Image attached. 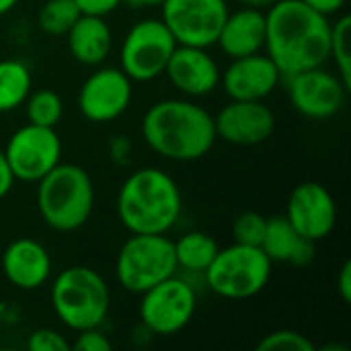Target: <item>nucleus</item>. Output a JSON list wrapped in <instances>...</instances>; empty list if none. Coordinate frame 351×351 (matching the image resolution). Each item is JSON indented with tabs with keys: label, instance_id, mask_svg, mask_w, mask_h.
<instances>
[{
	"label": "nucleus",
	"instance_id": "nucleus-5",
	"mask_svg": "<svg viewBox=\"0 0 351 351\" xmlns=\"http://www.w3.org/2000/svg\"><path fill=\"white\" fill-rule=\"evenodd\" d=\"M51 308L70 331L101 327L111 308V292L99 271L72 265L62 269L51 284Z\"/></svg>",
	"mask_w": 351,
	"mask_h": 351
},
{
	"label": "nucleus",
	"instance_id": "nucleus-29",
	"mask_svg": "<svg viewBox=\"0 0 351 351\" xmlns=\"http://www.w3.org/2000/svg\"><path fill=\"white\" fill-rule=\"evenodd\" d=\"M29 351H68L70 341L56 329H37L27 339Z\"/></svg>",
	"mask_w": 351,
	"mask_h": 351
},
{
	"label": "nucleus",
	"instance_id": "nucleus-11",
	"mask_svg": "<svg viewBox=\"0 0 351 351\" xmlns=\"http://www.w3.org/2000/svg\"><path fill=\"white\" fill-rule=\"evenodd\" d=\"M4 156L14 181L37 183L62 162V140L56 128H43L27 121L8 138Z\"/></svg>",
	"mask_w": 351,
	"mask_h": 351
},
{
	"label": "nucleus",
	"instance_id": "nucleus-12",
	"mask_svg": "<svg viewBox=\"0 0 351 351\" xmlns=\"http://www.w3.org/2000/svg\"><path fill=\"white\" fill-rule=\"evenodd\" d=\"M134 97V82L113 66H99L78 90V111L90 123H109L121 117Z\"/></svg>",
	"mask_w": 351,
	"mask_h": 351
},
{
	"label": "nucleus",
	"instance_id": "nucleus-15",
	"mask_svg": "<svg viewBox=\"0 0 351 351\" xmlns=\"http://www.w3.org/2000/svg\"><path fill=\"white\" fill-rule=\"evenodd\" d=\"M216 138L232 146H257L271 138L276 115L265 101H232L214 117Z\"/></svg>",
	"mask_w": 351,
	"mask_h": 351
},
{
	"label": "nucleus",
	"instance_id": "nucleus-10",
	"mask_svg": "<svg viewBox=\"0 0 351 351\" xmlns=\"http://www.w3.org/2000/svg\"><path fill=\"white\" fill-rule=\"evenodd\" d=\"M228 12L226 0H165L160 4V21L177 45H216Z\"/></svg>",
	"mask_w": 351,
	"mask_h": 351
},
{
	"label": "nucleus",
	"instance_id": "nucleus-1",
	"mask_svg": "<svg viewBox=\"0 0 351 351\" xmlns=\"http://www.w3.org/2000/svg\"><path fill=\"white\" fill-rule=\"evenodd\" d=\"M331 21L302 0H276L265 12V53L282 76L325 66Z\"/></svg>",
	"mask_w": 351,
	"mask_h": 351
},
{
	"label": "nucleus",
	"instance_id": "nucleus-2",
	"mask_svg": "<svg viewBox=\"0 0 351 351\" xmlns=\"http://www.w3.org/2000/svg\"><path fill=\"white\" fill-rule=\"evenodd\" d=\"M146 146L175 162L204 158L216 144L214 115L189 99H162L148 107L142 117Z\"/></svg>",
	"mask_w": 351,
	"mask_h": 351
},
{
	"label": "nucleus",
	"instance_id": "nucleus-17",
	"mask_svg": "<svg viewBox=\"0 0 351 351\" xmlns=\"http://www.w3.org/2000/svg\"><path fill=\"white\" fill-rule=\"evenodd\" d=\"M171 84L185 97L197 99L212 95L220 84V66L208 53V47L177 45L165 68Z\"/></svg>",
	"mask_w": 351,
	"mask_h": 351
},
{
	"label": "nucleus",
	"instance_id": "nucleus-7",
	"mask_svg": "<svg viewBox=\"0 0 351 351\" xmlns=\"http://www.w3.org/2000/svg\"><path fill=\"white\" fill-rule=\"evenodd\" d=\"M177 271L175 247L167 234H132L115 259V278L132 294H142Z\"/></svg>",
	"mask_w": 351,
	"mask_h": 351
},
{
	"label": "nucleus",
	"instance_id": "nucleus-32",
	"mask_svg": "<svg viewBox=\"0 0 351 351\" xmlns=\"http://www.w3.org/2000/svg\"><path fill=\"white\" fill-rule=\"evenodd\" d=\"M109 152H111V158L125 167L130 162V154H132V142L125 138V136H115V140L109 144Z\"/></svg>",
	"mask_w": 351,
	"mask_h": 351
},
{
	"label": "nucleus",
	"instance_id": "nucleus-22",
	"mask_svg": "<svg viewBox=\"0 0 351 351\" xmlns=\"http://www.w3.org/2000/svg\"><path fill=\"white\" fill-rule=\"evenodd\" d=\"M177 269L187 274H204L218 253V243L214 237L202 230H189L173 241Z\"/></svg>",
	"mask_w": 351,
	"mask_h": 351
},
{
	"label": "nucleus",
	"instance_id": "nucleus-23",
	"mask_svg": "<svg viewBox=\"0 0 351 351\" xmlns=\"http://www.w3.org/2000/svg\"><path fill=\"white\" fill-rule=\"evenodd\" d=\"M33 90V76L21 60H0V113L19 109Z\"/></svg>",
	"mask_w": 351,
	"mask_h": 351
},
{
	"label": "nucleus",
	"instance_id": "nucleus-8",
	"mask_svg": "<svg viewBox=\"0 0 351 351\" xmlns=\"http://www.w3.org/2000/svg\"><path fill=\"white\" fill-rule=\"evenodd\" d=\"M175 47L177 41L160 19H142L130 27L121 41V70L132 82H150L165 74Z\"/></svg>",
	"mask_w": 351,
	"mask_h": 351
},
{
	"label": "nucleus",
	"instance_id": "nucleus-18",
	"mask_svg": "<svg viewBox=\"0 0 351 351\" xmlns=\"http://www.w3.org/2000/svg\"><path fill=\"white\" fill-rule=\"evenodd\" d=\"M2 274L19 290H37L51 276V257L39 241L23 237L4 249Z\"/></svg>",
	"mask_w": 351,
	"mask_h": 351
},
{
	"label": "nucleus",
	"instance_id": "nucleus-26",
	"mask_svg": "<svg viewBox=\"0 0 351 351\" xmlns=\"http://www.w3.org/2000/svg\"><path fill=\"white\" fill-rule=\"evenodd\" d=\"M80 8L76 6L74 0H45L43 6L39 8V27L53 37L66 35L70 27L78 21Z\"/></svg>",
	"mask_w": 351,
	"mask_h": 351
},
{
	"label": "nucleus",
	"instance_id": "nucleus-37",
	"mask_svg": "<svg viewBox=\"0 0 351 351\" xmlns=\"http://www.w3.org/2000/svg\"><path fill=\"white\" fill-rule=\"evenodd\" d=\"M241 6H251V8H267V6H271L276 0H237Z\"/></svg>",
	"mask_w": 351,
	"mask_h": 351
},
{
	"label": "nucleus",
	"instance_id": "nucleus-36",
	"mask_svg": "<svg viewBox=\"0 0 351 351\" xmlns=\"http://www.w3.org/2000/svg\"><path fill=\"white\" fill-rule=\"evenodd\" d=\"M165 0H123V4H128L130 8H152V6H160Z\"/></svg>",
	"mask_w": 351,
	"mask_h": 351
},
{
	"label": "nucleus",
	"instance_id": "nucleus-31",
	"mask_svg": "<svg viewBox=\"0 0 351 351\" xmlns=\"http://www.w3.org/2000/svg\"><path fill=\"white\" fill-rule=\"evenodd\" d=\"M74 2L82 14H97V16H107L123 4V0H74Z\"/></svg>",
	"mask_w": 351,
	"mask_h": 351
},
{
	"label": "nucleus",
	"instance_id": "nucleus-33",
	"mask_svg": "<svg viewBox=\"0 0 351 351\" xmlns=\"http://www.w3.org/2000/svg\"><path fill=\"white\" fill-rule=\"evenodd\" d=\"M337 292L346 304H351V261L348 259L337 276Z\"/></svg>",
	"mask_w": 351,
	"mask_h": 351
},
{
	"label": "nucleus",
	"instance_id": "nucleus-21",
	"mask_svg": "<svg viewBox=\"0 0 351 351\" xmlns=\"http://www.w3.org/2000/svg\"><path fill=\"white\" fill-rule=\"evenodd\" d=\"M263 253L278 263H290V265H306L315 257V243L306 241L290 222L286 216H274L267 218L265 234L259 245Z\"/></svg>",
	"mask_w": 351,
	"mask_h": 351
},
{
	"label": "nucleus",
	"instance_id": "nucleus-9",
	"mask_svg": "<svg viewBox=\"0 0 351 351\" xmlns=\"http://www.w3.org/2000/svg\"><path fill=\"white\" fill-rule=\"evenodd\" d=\"M140 321L150 335L171 337L183 331L197 308L193 286L177 274L140 294Z\"/></svg>",
	"mask_w": 351,
	"mask_h": 351
},
{
	"label": "nucleus",
	"instance_id": "nucleus-3",
	"mask_svg": "<svg viewBox=\"0 0 351 351\" xmlns=\"http://www.w3.org/2000/svg\"><path fill=\"white\" fill-rule=\"evenodd\" d=\"M115 208L119 222L132 234H167L181 216L183 197L167 171L144 167L121 183Z\"/></svg>",
	"mask_w": 351,
	"mask_h": 351
},
{
	"label": "nucleus",
	"instance_id": "nucleus-30",
	"mask_svg": "<svg viewBox=\"0 0 351 351\" xmlns=\"http://www.w3.org/2000/svg\"><path fill=\"white\" fill-rule=\"evenodd\" d=\"M70 348H74L76 351H113V343L101 331V327H90V329L78 331V337Z\"/></svg>",
	"mask_w": 351,
	"mask_h": 351
},
{
	"label": "nucleus",
	"instance_id": "nucleus-24",
	"mask_svg": "<svg viewBox=\"0 0 351 351\" xmlns=\"http://www.w3.org/2000/svg\"><path fill=\"white\" fill-rule=\"evenodd\" d=\"M25 113L27 121L43 128H56L64 115V101L51 88H37L31 90L25 99Z\"/></svg>",
	"mask_w": 351,
	"mask_h": 351
},
{
	"label": "nucleus",
	"instance_id": "nucleus-20",
	"mask_svg": "<svg viewBox=\"0 0 351 351\" xmlns=\"http://www.w3.org/2000/svg\"><path fill=\"white\" fill-rule=\"evenodd\" d=\"M72 58L82 66H101L113 47V33L105 16L80 14L66 33Z\"/></svg>",
	"mask_w": 351,
	"mask_h": 351
},
{
	"label": "nucleus",
	"instance_id": "nucleus-4",
	"mask_svg": "<svg viewBox=\"0 0 351 351\" xmlns=\"http://www.w3.org/2000/svg\"><path fill=\"white\" fill-rule=\"evenodd\" d=\"M95 208V185L90 175L72 162L56 165L37 181V210L56 232L82 228Z\"/></svg>",
	"mask_w": 351,
	"mask_h": 351
},
{
	"label": "nucleus",
	"instance_id": "nucleus-35",
	"mask_svg": "<svg viewBox=\"0 0 351 351\" xmlns=\"http://www.w3.org/2000/svg\"><path fill=\"white\" fill-rule=\"evenodd\" d=\"M12 185H14V175H12V171L8 167V160L4 156V150L0 148V199L10 193Z\"/></svg>",
	"mask_w": 351,
	"mask_h": 351
},
{
	"label": "nucleus",
	"instance_id": "nucleus-14",
	"mask_svg": "<svg viewBox=\"0 0 351 351\" xmlns=\"http://www.w3.org/2000/svg\"><path fill=\"white\" fill-rule=\"evenodd\" d=\"M284 216L306 241L319 243L335 230L337 204L323 183L304 181L292 189Z\"/></svg>",
	"mask_w": 351,
	"mask_h": 351
},
{
	"label": "nucleus",
	"instance_id": "nucleus-25",
	"mask_svg": "<svg viewBox=\"0 0 351 351\" xmlns=\"http://www.w3.org/2000/svg\"><path fill=\"white\" fill-rule=\"evenodd\" d=\"M351 16L339 14L335 23H331V43H329V58L335 60V70L343 84L351 90Z\"/></svg>",
	"mask_w": 351,
	"mask_h": 351
},
{
	"label": "nucleus",
	"instance_id": "nucleus-38",
	"mask_svg": "<svg viewBox=\"0 0 351 351\" xmlns=\"http://www.w3.org/2000/svg\"><path fill=\"white\" fill-rule=\"evenodd\" d=\"M16 4H19V0H0V16L8 14Z\"/></svg>",
	"mask_w": 351,
	"mask_h": 351
},
{
	"label": "nucleus",
	"instance_id": "nucleus-34",
	"mask_svg": "<svg viewBox=\"0 0 351 351\" xmlns=\"http://www.w3.org/2000/svg\"><path fill=\"white\" fill-rule=\"evenodd\" d=\"M302 2L308 4L311 8H315L317 12L331 16V14H339L348 0H302Z\"/></svg>",
	"mask_w": 351,
	"mask_h": 351
},
{
	"label": "nucleus",
	"instance_id": "nucleus-27",
	"mask_svg": "<svg viewBox=\"0 0 351 351\" xmlns=\"http://www.w3.org/2000/svg\"><path fill=\"white\" fill-rule=\"evenodd\" d=\"M317 346L300 331L278 329L267 333L259 343L257 351H315Z\"/></svg>",
	"mask_w": 351,
	"mask_h": 351
},
{
	"label": "nucleus",
	"instance_id": "nucleus-28",
	"mask_svg": "<svg viewBox=\"0 0 351 351\" xmlns=\"http://www.w3.org/2000/svg\"><path fill=\"white\" fill-rule=\"evenodd\" d=\"M265 226H267V218L259 212H243L237 216L234 224H232V239L234 243L241 245H253L259 247L265 234Z\"/></svg>",
	"mask_w": 351,
	"mask_h": 351
},
{
	"label": "nucleus",
	"instance_id": "nucleus-16",
	"mask_svg": "<svg viewBox=\"0 0 351 351\" xmlns=\"http://www.w3.org/2000/svg\"><path fill=\"white\" fill-rule=\"evenodd\" d=\"M282 72L267 53L234 58L220 74V84L232 101H265L282 82Z\"/></svg>",
	"mask_w": 351,
	"mask_h": 351
},
{
	"label": "nucleus",
	"instance_id": "nucleus-13",
	"mask_svg": "<svg viewBox=\"0 0 351 351\" xmlns=\"http://www.w3.org/2000/svg\"><path fill=\"white\" fill-rule=\"evenodd\" d=\"M286 88L292 107L302 117L317 121L337 115L350 93L339 74L329 72L323 66L286 76Z\"/></svg>",
	"mask_w": 351,
	"mask_h": 351
},
{
	"label": "nucleus",
	"instance_id": "nucleus-39",
	"mask_svg": "<svg viewBox=\"0 0 351 351\" xmlns=\"http://www.w3.org/2000/svg\"><path fill=\"white\" fill-rule=\"evenodd\" d=\"M350 351V348L348 346H339V343H329V346H325L323 348V351Z\"/></svg>",
	"mask_w": 351,
	"mask_h": 351
},
{
	"label": "nucleus",
	"instance_id": "nucleus-6",
	"mask_svg": "<svg viewBox=\"0 0 351 351\" xmlns=\"http://www.w3.org/2000/svg\"><path fill=\"white\" fill-rule=\"evenodd\" d=\"M274 261L261 247L232 243L218 249L214 261L202 274L206 286L226 300H247L265 290Z\"/></svg>",
	"mask_w": 351,
	"mask_h": 351
},
{
	"label": "nucleus",
	"instance_id": "nucleus-19",
	"mask_svg": "<svg viewBox=\"0 0 351 351\" xmlns=\"http://www.w3.org/2000/svg\"><path fill=\"white\" fill-rule=\"evenodd\" d=\"M216 43L230 60L259 53L265 47V10L241 6L228 12Z\"/></svg>",
	"mask_w": 351,
	"mask_h": 351
}]
</instances>
